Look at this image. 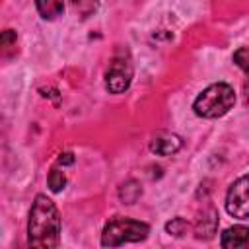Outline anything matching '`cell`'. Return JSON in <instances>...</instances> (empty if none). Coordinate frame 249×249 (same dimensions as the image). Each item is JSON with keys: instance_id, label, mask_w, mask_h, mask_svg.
Masks as SVG:
<instances>
[{"instance_id": "1", "label": "cell", "mask_w": 249, "mask_h": 249, "mask_svg": "<svg viewBox=\"0 0 249 249\" xmlns=\"http://www.w3.org/2000/svg\"><path fill=\"white\" fill-rule=\"evenodd\" d=\"M27 243L39 249H53L60 243V214L45 195H37L29 210Z\"/></svg>"}, {"instance_id": "2", "label": "cell", "mask_w": 249, "mask_h": 249, "mask_svg": "<svg viewBox=\"0 0 249 249\" xmlns=\"http://www.w3.org/2000/svg\"><path fill=\"white\" fill-rule=\"evenodd\" d=\"M235 103V91L230 84L218 82L208 86L193 103V109L198 117L204 119H218L226 115Z\"/></svg>"}, {"instance_id": "3", "label": "cell", "mask_w": 249, "mask_h": 249, "mask_svg": "<svg viewBox=\"0 0 249 249\" xmlns=\"http://www.w3.org/2000/svg\"><path fill=\"white\" fill-rule=\"evenodd\" d=\"M150 233L148 224L130 218H113L101 233L103 247H119L123 243H134L146 239Z\"/></svg>"}, {"instance_id": "4", "label": "cell", "mask_w": 249, "mask_h": 249, "mask_svg": "<svg viewBox=\"0 0 249 249\" xmlns=\"http://www.w3.org/2000/svg\"><path fill=\"white\" fill-rule=\"evenodd\" d=\"M226 210L237 220L249 218V175H243L231 183L226 195Z\"/></svg>"}, {"instance_id": "5", "label": "cell", "mask_w": 249, "mask_h": 249, "mask_svg": "<svg viewBox=\"0 0 249 249\" xmlns=\"http://www.w3.org/2000/svg\"><path fill=\"white\" fill-rule=\"evenodd\" d=\"M132 82V64L128 58L115 56L105 70V88L111 93L124 91Z\"/></svg>"}, {"instance_id": "6", "label": "cell", "mask_w": 249, "mask_h": 249, "mask_svg": "<svg viewBox=\"0 0 249 249\" xmlns=\"http://www.w3.org/2000/svg\"><path fill=\"white\" fill-rule=\"evenodd\" d=\"M183 146V140L181 136L173 134V132H160L152 138L150 142V150L156 154V156H171L175 152H179Z\"/></svg>"}, {"instance_id": "7", "label": "cell", "mask_w": 249, "mask_h": 249, "mask_svg": "<svg viewBox=\"0 0 249 249\" xmlns=\"http://www.w3.org/2000/svg\"><path fill=\"white\" fill-rule=\"evenodd\" d=\"M220 245L224 249H237V247H245L249 245V228L247 226H233L228 228L222 237H220Z\"/></svg>"}, {"instance_id": "8", "label": "cell", "mask_w": 249, "mask_h": 249, "mask_svg": "<svg viewBox=\"0 0 249 249\" xmlns=\"http://www.w3.org/2000/svg\"><path fill=\"white\" fill-rule=\"evenodd\" d=\"M216 226H218V214L214 212V208H208L206 212H202V216L196 220L195 226V233L198 239H210L216 233Z\"/></svg>"}, {"instance_id": "9", "label": "cell", "mask_w": 249, "mask_h": 249, "mask_svg": "<svg viewBox=\"0 0 249 249\" xmlns=\"http://www.w3.org/2000/svg\"><path fill=\"white\" fill-rule=\"evenodd\" d=\"M35 6L43 19H54L64 12V0H35Z\"/></svg>"}, {"instance_id": "10", "label": "cell", "mask_w": 249, "mask_h": 249, "mask_svg": "<svg viewBox=\"0 0 249 249\" xmlns=\"http://www.w3.org/2000/svg\"><path fill=\"white\" fill-rule=\"evenodd\" d=\"M140 195H142V187L136 183V181H126L121 189H119V196H121V200L124 202V204H134L138 198H140Z\"/></svg>"}, {"instance_id": "11", "label": "cell", "mask_w": 249, "mask_h": 249, "mask_svg": "<svg viewBox=\"0 0 249 249\" xmlns=\"http://www.w3.org/2000/svg\"><path fill=\"white\" fill-rule=\"evenodd\" d=\"M165 231H167L169 235L181 237V235H185V233L189 231V222H187L185 218H173V220H169V222L165 224Z\"/></svg>"}, {"instance_id": "12", "label": "cell", "mask_w": 249, "mask_h": 249, "mask_svg": "<svg viewBox=\"0 0 249 249\" xmlns=\"http://www.w3.org/2000/svg\"><path fill=\"white\" fill-rule=\"evenodd\" d=\"M47 183H49V189H51L53 193H58V191L64 189L66 177H64V173H62L60 169H51V171H49V177H47Z\"/></svg>"}, {"instance_id": "13", "label": "cell", "mask_w": 249, "mask_h": 249, "mask_svg": "<svg viewBox=\"0 0 249 249\" xmlns=\"http://www.w3.org/2000/svg\"><path fill=\"white\" fill-rule=\"evenodd\" d=\"M233 62L245 72L249 74V47H241L233 53Z\"/></svg>"}, {"instance_id": "14", "label": "cell", "mask_w": 249, "mask_h": 249, "mask_svg": "<svg viewBox=\"0 0 249 249\" xmlns=\"http://www.w3.org/2000/svg\"><path fill=\"white\" fill-rule=\"evenodd\" d=\"M0 43L4 49H10V45H16V33L12 29H6L2 31V37H0Z\"/></svg>"}, {"instance_id": "15", "label": "cell", "mask_w": 249, "mask_h": 249, "mask_svg": "<svg viewBox=\"0 0 249 249\" xmlns=\"http://www.w3.org/2000/svg\"><path fill=\"white\" fill-rule=\"evenodd\" d=\"M72 161H74V156H72L70 152L60 154V158H58V163H72Z\"/></svg>"}]
</instances>
